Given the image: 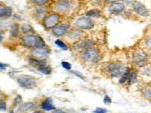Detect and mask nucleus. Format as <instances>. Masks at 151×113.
Here are the masks:
<instances>
[{"label": "nucleus", "instance_id": "obj_1", "mask_svg": "<svg viewBox=\"0 0 151 113\" xmlns=\"http://www.w3.org/2000/svg\"><path fill=\"white\" fill-rule=\"evenodd\" d=\"M22 41L29 48H42L45 46V42L41 37L33 35L25 36L22 38Z\"/></svg>", "mask_w": 151, "mask_h": 113}, {"label": "nucleus", "instance_id": "obj_2", "mask_svg": "<svg viewBox=\"0 0 151 113\" xmlns=\"http://www.w3.org/2000/svg\"><path fill=\"white\" fill-rule=\"evenodd\" d=\"M127 69L124 68L123 64L119 62H113L107 66V71L111 76L118 77L122 76Z\"/></svg>", "mask_w": 151, "mask_h": 113}, {"label": "nucleus", "instance_id": "obj_3", "mask_svg": "<svg viewBox=\"0 0 151 113\" xmlns=\"http://www.w3.org/2000/svg\"><path fill=\"white\" fill-rule=\"evenodd\" d=\"M17 82L21 87L26 89H31L36 85L35 78L29 75H22L17 78Z\"/></svg>", "mask_w": 151, "mask_h": 113}, {"label": "nucleus", "instance_id": "obj_4", "mask_svg": "<svg viewBox=\"0 0 151 113\" xmlns=\"http://www.w3.org/2000/svg\"><path fill=\"white\" fill-rule=\"evenodd\" d=\"M82 56L84 61L92 63L97 62L100 59L99 51L93 48L86 49L83 52Z\"/></svg>", "mask_w": 151, "mask_h": 113}, {"label": "nucleus", "instance_id": "obj_5", "mask_svg": "<svg viewBox=\"0 0 151 113\" xmlns=\"http://www.w3.org/2000/svg\"><path fill=\"white\" fill-rule=\"evenodd\" d=\"M73 6L74 2L73 0H58L55 2V8L60 12L66 13L70 11Z\"/></svg>", "mask_w": 151, "mask_h": 113}, {"label": "nucleus", "instance_id": "obj_6", "mask_svg": "<svg viewBox=\"0 0 151 113\" xmlns=\"http://www.w3.org/2000/svg\"><path fill=\"white\" fill-rule=\"evenodd\" d=\"M133 60L137 65L140 67H143L147 62V55L144 51L142 50H139L134 54Z\"/></svg>", "mask_w": 151, "mask_h": 113}, {"label": "nucleus", "instance_id": "obj_7", "mask_svg": "<svg viewBox=\"0 0 151 113\" xmlns=\"http://www.w3.org/2000/svg\"><path fill=\"white\" fill-rule=\"evenodd\" d=\"M75 25L78 28L83 29H89L94 27V22L89 18L83 17L76 20Z\"/></svg>", "mask_w": 151, "mask_h": 113}, {"label": "nucleus", "instance_id": "obj_8", "mask_svg": "<svg viewBox=\"0 0 151 113\" xmlns=\"http://www.w3.org/2000/svg\"><path fill=\"white\" fill-rule=\"evenodd\" d=\"M49 50L44 47L36 48L32 51V55L36 59L40 61H44L47 58L49 55Z\"/></svg>", "mask_w": 151, "mask_h": 113}, {"label": "nucleus", "instance_id": "obj_9", "mask_svg": "<svg viewBox=\"0 0 151 113\" xmlns=\"http://www.w3.org/2000/svg\"><path fill=\"white\" fill-rule=\"evenodd\" d=\"M59 21V17L56 14H52L45 19L44 24L45 27L48 28L55 27L56 25Z\"/></svg>", "mask_w": 151, "mask_h": 113}, {"label": "nucleus", "instance_id": "obj_10", "mask_svg": "<svg viewBox=\"0 0 151 113\" xmlns=\"http://www.w3.org/2000/svg\"><path fill=\"white\" fill-rule=\"evenodd\" d=\"M135 11L140 16H146L149 14L148 9L140 2H135L133 5Z\"/></svg>", "mask_w": 151, "mask_h": 113}, {"label": "nucleus", "instance_id": "obj_11", "mask_svg": "<svg viewBox=\"0 0 151 113\" xmlns=\"http://www.w3.org/2000/svg\"><path fill=\"white\" fill-rule=\"evenodd\" d=\"M69 28V26L68 24H63L55 27L53 28L52 32L55 35L57 36H61L66 32Z\"/></svg>", "mask_w": 151, "mask_h": 113}, {"label": "nucleus", "instance_id": "obj_12", "mask_svg": "<svg viewBox=\"0 0 151 113\" xmlns=\"http://www.w3.org/2000/svg\"><path fill=\"white\" fill-rule=\"evenodd\" d=\"M124 9V6L121 3H115L111 5L109 8V11L112 14H119L122 12Z\"/></svg>", "mask_w": 151, "mask_h": 113}, {"label": "nucleus", "instance_id": "obj_13", "mask_svg": "<svg viewBox=\"0 0 151 113\" xmlns=\"http://www.w3.org/2000/svg\"><path fill=\"white\" fill-rule=\"evenodd\" d=\"M42 108L46 111H51L55 110V107L53 105L52 100L49 98L46 99L42 104Z\"/></svg>", "mask_w": 151, "mask_h": 113}, {"label": "nucleus", "instance_id": "obj_14", "mask_svg": "<svg viewBox=\"0 0 151 113\" xmlns=\"http://www.w3.org/2000/svg\"><path fill=\"white\" fill-rule=\"evenodd\" d=\"M94 45V42L89 40H86L82 41L77 44V48H82V49H89L91 48Z\"/></svg>", "mask_w": 151, "mask_h": 113}, {"label": "nucleus", "instance_id": "obj_15", "mask_svg": "<svg viewBox=\"0 0 151 113\" xmlns=\"http://www.w3.org/2000/svg\"><path fill=\"white\" fill-rule=\"evenodd\" d=\"M12 14V9L10 7H1L0 16L2 18H8Z\"/></svg>", "mask_w": 151, "mask_h": 113}, {"label": "nucleus", "instance_id": "obj_16", "mask_svg": "<svg viewBox=\"0 0 151 113\" xmlns=\"http://www.w3.org/2000/svg\"><path fill=\"white\" fill-rule=\"evenodd\" d=\"M35 108V105L32 102L24 103L19 107V110L21 112H26L31 110H33Z\"/></svg>", "mask_w": 151, "mask_h": 113}, {"label": "nucleus", "instance_id": "obj_17", "mask_svg": "<svg viewBox=\"0 0 151 113\" xmlns=\"http://www.w3.org/2000/svg\"><path fill=\"white\" fill-rule=\"evenodd\" d=\"M37 69L40 72L45 75H49L51 72V69L46 64L45 62L42 64Z\"/></svg>", "mask_w": 151, "mask_h": 113}, {"label": "nucleus", "instance_id": "obj_18", "mask_svg": "<svg viewBox=\"0 0 151 113\" xmlns=\"http://www.w3.org/2000/svg\"><path fill=\"white\" fill-rule=\"evenodd\" d=\"M100 12L98 10H91L89 11H88L86 13V15L89 17H94V18H97L100 16Z\"/></svg>", "mask_w": 151, "mask_h": 113}, {"label": "nucleus", "instance_id": "obj_19", "mask_svg": "<svg viewBox=\"0 0 151 113\" xmlns=\"http://www.w3.org/2000/svg\"><path fill=\"white\" fill-rule=\"evenodd\" d=\"M82 35V34L79 31H73L70 32L69 37L73 39H76L81 37Z\"/></svg>", "mask_w": 151, "mask_h": 113}, {"label": "nucleus", "instance_id": "obj_20", "mask_svg": "<svg viewBox=\"0 0 151 113\" xmlns=\"http://www.w3.org/2000/svg\"><path fill=\"white\" fill-rule=\"evenodd\" d=\"M130 70L127 69V70L121 76L122 77L121 78V79L119 80V82L121 83H124L127 80L129 79V77H130Z\"/></svg>", "mask_w": 151, "mask_h": 113}, {"label": "nucleus", "instance_id": "obj_21", "mask_svg": "<svg viewBox=\"0 0 151 113\" xmlns=\"http://www.w3.org/2000/svg\"><path fill=\"white\" fill-rule=\"evenodd\" d=\"M128 80H129V83L130 84H134V83H135L137 80V73L135 72H134L132 74H130V77H129V78Z\"/></svg>", "mask_w": 151, "mask_h": 113}, {"label": "nucleus", "instance_id": "obj_22", "mask_svg": "<svg viewBox=\"0 0 151 113\" xmlns=\"http://www.w3.org/2000/svg\"><path fill=\"white\" fill-rule=\"evenodd\" d=\"M18 26L17 24L13 25L11 28V35L13 37H17L18 34Z\"/></svg>", "mask_w": 151, "mask_h": 113}, {"label": "nucleus", "instance_id": "obj_23", "mask_svg": "<svg viewBox=\"0 0 151 113\" xmlns=\"http://www.w3.org/2000/svg\"><path fill=\"white\" fill-rule=\"evenodd\" d=\"M55 44L61 49H62L63 50H66L68 49L67 46L65 45V44L63 42H62V41H61L60 40H57L55 41Z\"/></svg>", "mask_w": 151, "mask_h": 113}, {"label": "nucleus", "instance_id": "obj_24", "mask_svg": "<svg viewBox=\"0 0 151 113\" xmlns=\"http://www.w3.org/2000/svg\"><path fill=\"white\" fill-rule=\"evenodd\" d=\"M49 0H33V2L37 6H42L47 4Z\"/></svg>", "mask_w": 151, "mask_h": 113}, {"label": "nucleus", "instance_id": "obj_25", "mask_svg": "<svg viewBox=\"0 0 151 113\" xmlns=\"http://www.w3.org/2000/svg\"><path fill=\"white\" fill-rule=\"evenodd\" d=\"M62 67L65 69L67 70H70L71 69V64L66 61H63L62 62Z\"/></svg>", "mask_w": 151, "mask_h": 113}, {"label": "nucleus", "instance_id": "obj_26", "mask_svg": "<svg viewBox=\"0 0 151 113\" xmlns=\"http://www.w3.org/2000/svg\"><path fill=\"white\" fill-rule=\"evenodd\" d=\"M22 30L24 33L28 32L29 31H30L31 30V27L28 24H24L22 27Z\"/></svg>", "mask_w": 151, "mask_h": 113}, {"label": "nucleus", "instance_id": "obj_27", "mask_svg": "<svg viewBox=\"0 0 151 113\" xmlns=\"http://www.w3.org/2000/svg\"><path fill=\"white\" fill-rule=\"evenodd\" d=\"M108 112V110L104 108H97L96 110L93 111V113H106Z\"/></svg>", "mask_w": 151, "mask_h": 113}, {"label": "nucleus", "instance_id": "obj_28", "mask_svg": "<svg viewBox=\"0 0 151 113\" xmlns=\"http://www.w3.org/2000/svg\"><path fill=\"white\" fill-rule=\"evenodd\" d=\"M144 96L147 99H151V88L147 89L144 92Z\"/></svg>", "mask_w": 151, "mask_h": 113}, {"label": "nucleus", "instance_id": "obj_29", "mask_svg": "<svg viewBox=\"0 0 151 113\" xmlns=\"http://www.w3.org/2000/svg\"><path fill=\"white\" fill-rule=\"evenodd\" d=\"M104 102L106 104H109L111 102V100L108 96H105L104 99Z\"/></svg>", "mask_w": 151, "mask_h": 113}, {"label": "nucleus", "instance_id": "obj_30", "mask_svg": "<svg viewBox=\"0 0 151 113\" xmlns=\"http://www.w3.org/2000/svg\"><path fill=\"white\" fill-rule=\"evenodd\" d=\"M146 45L147 46L151 49V36H149L146 40Z\"/></svg>", "mask_w": 151, "mask_h": 113}, {"label": "nucleus", "instance_id": "obj_31", "mask_svg": "<svg viewBox=\"0 0 151 113\" xmlns=\"http://www.w3.org/2000/svg\"><path fill=\"white\" fill-rule=\"evenodd\" d=\"M0 108H1V110H2V111H4V110H6V104H5V102L2 101V102H1Z\"/></svg>", "mask_w": 151, "mask_h": 113}, {"label": "nucleus", "instance_id": "obj_32", "mask_svg": "<svg viewBox=\"0 0 151 113\" xmlns=\"http://www.w3.org/2000/svg\"><path fill=\"white\" fill-rule=\"evenodd\" d=\"M7 66H6V64H0V68H1V70H3L4 69H5V68L7 67Z\"/></svg>", "mask_w": 151, "mask_h": 113}, {"label": "nucleus", "instance_id": "obj_33", "mask_svg": "<svg viewBox=\"0 0 151 113\" xmlns=\"http://www.w3.org/2000/svg\"><path fill=\"white\" fill-rule=\"evenodd\" d=\"M133 1H134V0H124V2L126 4H129V5L132 4V3L133 2Z\"/></svg>", "mask_w": 151, "mask_h": 113}, {"label": "nucleus", "instance_id": "obj_34", "mask_svg": "<svg viewBox=\"0 0 151 113\" xmlns=\"http://www.w3.org/2000/svg\"><path fill=\"white\" fill-rule=\"evenodd\" d=\"M21 100H22V99H21V97L20 96H17V98L15 99V101H17V102H16L17 103H19V102H21Z\"/></svg>", "mask_w": 151, "mask_h": 113}, {"label": "nucleus", "instance_id": "obj_35", "mask_svg": "<svg viewBox=\"0 0 151 113\" xmlns=\"http://www.w3.org/2000/svg\"><path fill=\"white\" fill-rule=\"evenodd\" d=\"M53 113H66L65 112H64V111H63L62 110H61V109H59V110H55V111Z\"/></svg>", "mask_w": 151, "mask_h": 113}, {"label": "nucleus", "instance_id": "obj_36", "mask_svg": "<svg viewBox=\"0 0 151 113\" xmlns=\"http://www.w3.org/2000/svg\"><path fill=\"white\" fill-rule=\"evenodd\" d=\"M117 1H118V0H107V2H114Z\"/></svg>", "mask_w": 151, "mask_h": 113}, {"label": "nucleus", "instance_id": "obj_37", "mask_svg": "<svg viewBox=\"0 0 151 113\" xmlns=\"http://www.w3.org/2000/svg\"><path fill=\"white\" fill-rule=\"evenodd\" d=\"M44 113V112H41V111H36V112H35L34 113Z\"/></svg>", "mask_w": 151, "mask_h": 113}, {"label": "nucleus", "instance_id": "obj_38", "mask_svg": "<svg viewBox=\"0 0 151 113\" xmlns=\"http://www.w3.org/2000/svg\"><path fill=\"white\" fill-rule=\"evenodd\" d=\"M10 113H13V112H12V111H11V112H10Z\"/></svg>", "mask_w": 151, "mask_h": 113}]
</instances>
